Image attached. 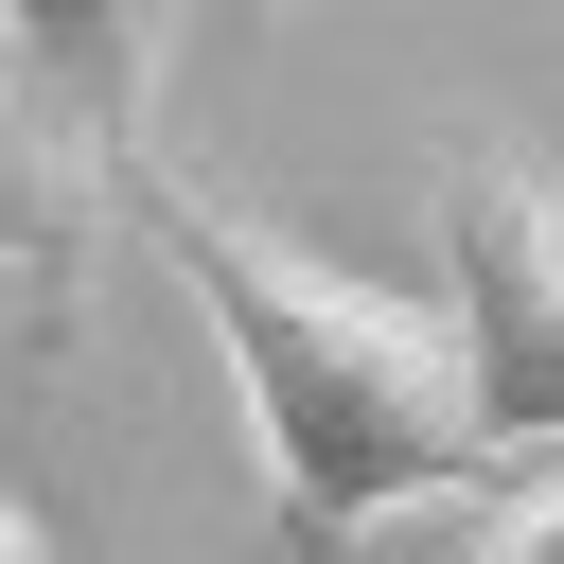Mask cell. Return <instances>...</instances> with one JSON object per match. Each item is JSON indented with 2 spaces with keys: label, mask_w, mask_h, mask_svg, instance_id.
Segmentation results:
<instances>
[{
  "label": "cell",
  "mask_w": 564,
  "mask_h": 564,
  "mask_svg": "<svg viewBox=\"0 0 564 564\" xmlns=\"http://www.w3.org/2000/svg\"><path fill=\"white\" fill-rule=\"evenodd\" d=\"M247 18H282V0H247Z\"/></svg>",
  "instance_id": "cell-7"
},
{
  "label": "cell",
  "mask_w": 564,
  "mask_h": 564,
  "mask_svg": "<svg viewBox=\"0 0 564 564\" xmlns=\"http://www.w3.org/2000/svg\"><path fill=\"white\" fill-rule=\"evenodd\" d=\"M441 335L494 458H564V176L511 123L441 141Z\"/></svg>",
  "instance_id": "cell-2"
},
{
  "label": "cell",
  "mask_w": 564,
  "mask_h": 564,
  "mask_svg": "<svg viewBox=\"0 0 564 564\" xmlns=\"http://www.w3.org/2000/svg\"><path fill=\"white\" fill-rule=\"evenodd\" d=\"M123 229L194 282V317H212V352L247 388V441H264V511H282L300 564L370 546L388 511H441V494H494L511 476L494 423H476V388H458L441 300H388V282L317 264L300 229H264L212 176H176L159 141L123 159Z\"/></svg>",
  "instance_id": "cell-1"
},
{
  "label": "cell",
  "mask_w": 564,
  "mask_h": 564,
  "mask_svg": "<svg viewBox=\"0 0 564 564\" xmlns=\"http://www.w3.org/2000/svg\"><path fill=\"white\" fill-rule=\"evenodd\" d=\"M0 35H18V53H35V70H53V88H70V106H88L106 141H123V159L159 141V70H176V0H0Z\"/></svg>",
  "instance_id": "cell-4"
},
{
  "label": "cell",
  "mask_w": 564,
  "mask_h": 564,
  "mask_svg": "<svg viewBox=\"0 0 564 564\" xmlns=\"http://www.w3.org/2000/svg\"><path fill=\"white\" fill-rule=\"evenodd\" d=\"M476 564H564V458H546V476H511V494L476 511Z\"/></svg>",
  "instance_id": "cell-5"
},
{
  "label": "cell",
  "mask_w": 564,
  "mask_h": 564,
  "mask_svg": "<svg viewBox=\"0 0 564 564\" xmlns=\"http://www.w3.org/2000/svg\"><path fill=\"white\" fill-rule=\"evenodd\" d=\"M106 212H123V141L0 35V282L35 300V352H70L88 264H106Z\"/></svg>",
  "instance_id": "cell-3"
},
{
  "label": "cell",
  "mask_w": 564,
  "mask_h": 564,
  "mask_svg": "<svg viewBox=\"0 0 564 564\" xmlns=\"http://www.w3.org/2000/svg\"><path fill=\"white\" fill-rule=\"evenodd\" d=\"M0 564H53V529H35V511H18V494H0Z\"/></svg>",
  "instance_id": "cell-6"
}]
</instances>
